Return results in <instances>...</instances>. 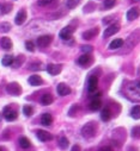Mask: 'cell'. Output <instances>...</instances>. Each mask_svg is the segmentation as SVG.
Wrapping results in <instances>:
<instances>
[{
	"mask_svg": "<svg viewBox=\"0 0 140 151\" xmlns=\"http://www.w3.org/2000/svg\"><path fill=\"white\" fill-rule=\"evenodd\" d=\"M125 94L128 99L133 101H140V79L126 86Z\"/></svg>",
	"mask_w": 140,
	"mask_h": 151,
	"instance_id": "1",
	"label": "cell"
},
{
	"mask_svg": "<svg viewBox=\"0 0 140 151\" xmlns=\"http://www.w3.org/2000/svg\"><path fill=\"white\" fill-rule=\"evenodd\" d=\"M139 42H140V29L135 30V31L128 37L127 41L125 42V45H126L127 50H132Z\"/></svg>",
	"mask_w": 140,
	"mask_h": 151,
	"instance_id": "2",
	"label": "cell"
},
{
	"mask_svg": "<svg viewBox=\"0 0 140 151\" xmlns=\"http://www.w3.org/2000/svg\"><path fill=\"white\" fill-rule=\"evenodd\" d=\"M96 131H97V126L95 123H88L83 126L82 129V136L84 138H91L96 134Z\"/></svg>",
	"mask_w": 140,
	"mask_h": 151,
	"instance_id": "3",
	"label": "cell"
},
{
	"mask_svg": "<svg viewBox=\"0 0 140 151\" xmlns=\"http://www.w3.org/2000/svg\"><path fill=\"white\" fill-rule=\"evenodd\" d=\"M4 118L7 120V122H13L15 119H17V111L13 109L11 106H6L4 108Z\"/></svg>",
	"mask_w": 140,
	"mask_h": 151,
	"instance_id": "4",
	"label": "cell"
},
{
	"mask_svg": "<svg viewBox=\"0 0 140 151\" xmlns=\"http://www.w3.org/2000/svg\"><path fill=\"white\" fill-rule=\"evenodd\" d=\"M6 92L11 95H20L22 93V87L17 83V82H12V83H9L6 86Z\"/></svg>",
	"mask_w": 140,
	"mask_h": 151,
	"instance_id": "5",
	"label": "cell"
},
{
	"mask_svg": "<svg viewBox=\"0 0 140 151\" xmlns=\"http://www.w3.org/2000/svg\"><path fill=\"white\" fill-rule=\"evenodd\" d=\"M119 30H120V24H119V23L112 24V25H109L106 30H104L103 37H104V38H108V37H110V36L115 35L116 32H119Z\"/></svg>",
	"mask_w": 140,
	"mask_h": 151,
	"instance_id": "6",
	"label": "cell"
},
{
	"mask_svg": "<svg viewBox=\"0 0 140 151\" xmlns=\"http://www.w3.org/2000/svg\"><path fill=\"white\" fill-rule=\"evenodd\" d=\"M53 41V37L50 35H44V36H40L37 38V45L40 48H46L48 47Z\"/></svg>",
	"mask_w": 140,
	"mask_h": 151,
	"instance_id": "7",
	"label": "cell"
},
{
	"mask_svg": "<svg viewBox=\"0 0 140 151\" xmlns=\"http://www.w3.org/2000/svg\"><path fill=\"white\" fill-rule=\"evenodd\" d=\"M73 31H74V29H72L71 26H66V27H63V29L60 31L59 36H60V38H61L62 41H68V40L72 37Z\"/></svg>",
	"mask_w": 140,
	"mask_h": 151,
	"instance_id": "8",
	"label": "cell"
},
{
	"mask_svg": "<svg viewBox=\"0 0 140 151\" xmlns=\"http://www.w3.org/2000/svg\"><path fill=\"white\" fill-rule=\"evenodd\" d=\"M97 86H98V79L96 75H91L88 80V89H89V93H93L96 89H97Z\"/></svg>",
	"mask_w": 140,
	"mask_h": 151,
	"instance_id": "9",
	"label": "cell"
},
{
	"mask_svg": "<svg viewBox=\"0 0 140 151\" xmlns=\"http://www.w3.org/2000/svg\"><path fill=\"white\" fill-rule=\"evenodd\" d=\"M98 32H99L98 27L90 29V30L83 32V38H84V40H88V41H89V40H92V38H95V37L98 35Z\"/></svg>",
	"mask_w": 140,
	"mask_h": 151,
	"instance_id": "10",
	"label": "cell"
},
{
	"mask_svg": "<svg viewBox=\"0 0 140 151\" xmlns=\"http://www.w3.org/2000/svg\"><path fill=\"white\" fill-rule=\"evenodd\" d=\"M92 57L90 56V54H84V55H82L80 57H79V60H78V63L80 64V65H83V67H88V65H90L91 63H92Z\"/></svg>",
	"mask_w": 140,
	"mask_h": 151,
	"instance_id": "11",
	"label": "cell"
},
{
	"mask_svg": "<svg viewBox=\"0 0 140 151\" xmlns=\"http://www.w3.org/2000/svg\"><path fill=\"white\" fill-rule=\"evenodd\" d=\"M62 70V65L61 64H48L47 65V71L50 75H59Z\"/></svg>",
	"mask_w": 140,
	"mask_h": 151,
	"instance_id": "12",
	"label": "cell"
},
{
	"mask_svg": "<svg viewBox=\"0 0 140 151\" xmlns=\"http://www.w3.org/2000/svg\"><path fill=\"white\" fill-rule=\"evenodd\" d=\"M36 134H37V138H39L41 142H49V140L53 139V136H52L49 132L44 131V130H39Z\"/></svg>",
	"mask_w": 140,
	"mask_h": 151,
	"instance_id": "13",
	"label": "cell"
},
{
	"mask_svg": "<svg viewBox=\"0 0 140 151\" xmlns=\"http://www.w3.org/2000/svg\"><path fill=\"white\" fill-rule=\"evenodd\" d=\"M127 19L128 20H134L140 16V9L139 7H132L131 10L127 11Z\"/></svg>",
	"mask_w": 140,
	"mask_h": 151,
	"instance_id": "14",
	"label": "cell"
},
{
	"mask_svg": "<svg viewBox=\"0 0 140 151\" xmlns=\"http://www.w3.org/2000/svg\"><path fill=\"white\" fill-rule=\"evenodd\" d=\"M28 82L31 85V86H41L43 83V80L42 78L40 76V75H31V76L29 78Z\"/></svg>",
	"mask_w": 140,
	"mask_h": 151,
	"instance_id": "15",
	"label": "cell"
},
{
	"mask_svg": "<svg viewBox=\"0 0 140 151\" xmlns=\"http://www.w3.org/2000/svg\"><path fill=\"white\" fill-rule=\"evenodd\" d=\"M56 91H58V94L61 95V96L68 95L69 93H71V88H69L67 85H65V83H60V85L58 86Z\"/></svg>",
	"mask_w": 140,
	"mask_h": 151,
	"instance_id": "16",
	"label": "cell"
},
{
	"mask_svg": "<svg viewBox=\"0 0 140 151\" xmlns=\"http://www.w3.org/2000/svg\"><path fill=\"white\" fill-rule=\"evenodd\" d=\"M25 19H26V11H25V10H20V11L17 13V16H16L15 22H16L17 25H22V24L25 22Z\"/></svg>",
	"mask_w": 140,
	"mask_h": 151,
	"instance_id": "17",
	"label": "cell"
},
{
	"mask_svg": "<svg viewBox=\"0 0 140 151\" xmlns=\"http://www.w3.org/2000/svg\"><path fill=\"white\" fill-rule=\"evenodd\" d=\"M0 47L5 50H10L12 48V41L9 38V37H3L1 41H0Z\"/></svg>",
	"mask_w": 140,
	"mask_h": 151,
	"instance_id": "18",
	"label": "cell"
},
{
	"mask_svg": "<svg viewBox=\"0 0 140 151\" xmlns=\"http://www.w3.org/2000/svg\"><path fill=\"white\" fill-rule=\"evenodd\" d=\"M110 118H112V111H110V108L104 107L102 109V113H101V119L103 122H108Z\"/></svg>",
	"mask_w": 140,
	"mask_h": 151,
	"instance_id": "19",
	"label": "cell"
},
{
	"mask_svg": "<svg viewBox=\"0 0 140 151\" xmlns=\"http://www.w3.org/2000/svg\"><path fill=\"white\" fill-rule=\"evenodd\" d=\"M41 123H42V125H44V126H49V125L53 123V117H52V114H49V113H44V114H42V117H41Z\"/></svg>",
	"mask_w": 140,
	"mask_h": 151,
	"instance_id": "20",
	"label": "cell"
},
{
	"mask_svg": "<svg viewBox=\"0 0 140 151\" xmlns=\"http://www.w3.org/2000/svg\"><path fill=\"white\" fill-rule=\"evenodd\" d=\"M122 45H123V41L121 38H116V40L112 41V43L109 44V49L110 50H116V49L121 48Z\"/></svg>",
	"mask_w": 140,
	"mask_h": 151,
	"instance_id": "21",
	"label": "cell"
},
{
	"mask_svg": "<svg viewBox=\"0 0 140 151\" xmlns=\"http://www.w3.org/2000/svg\"><path fill=\"white\" fill-rule=\"evenodd\" d=\"M90 109L91 111H98L101 107H102V101L98 99V98H96V99H93L91 102H90Z\"/></svg>",
	"mask_w": 140,
	"mask_h": 151,
	"instance_id": "22",
	"label": "cell"
},
{
	"mask_svg": "<svg viewBox=\"0 0 140 151\" xmlns=\"http://www.w3.org/2000/svg\"><path fill=\"white\" fill-rule=\"evenodd\" d=\"M131 117L133 119H140V105H135L131 111Z\"/></svg>",
	"mask_w": 140,
	"mask_h": 151,
	"instance_id": "23",
	"label": "cell"
},
{
	"mask_svg": "<svg viewBox=\"0 0 140 151\" xmlns=\"http://www.w3.org/2000/svg\"><path fill=\"white\" fill-rule=\"evenodd\" d=\"M12 10V4L11 3H4L1 5V7H0V12H1V14H7L10 13Z\"/></svg>",
	"mask_w": 140,
	"mask_h": 151,
	"instance_id": "24",
	"label": "cell"
},
{
	"mask_svg": "<svg viewBox=\"0 0 140 151\" xmlns=\"http://www.w3.org/2000/svg\"><path fill=\"white\" fill-rule=\"evenodd\" d=\"M13 61H15V57H13L12 55H6V56L3 57L1 63H3L4 65L9 67V65H12V64H13Z\"/></svg>",
	"mask_w": 140,
	"mask_h": 151,
	"instance_id": "25",
	"label": "cell"
},
{
	"mask_svg": "<svg viewBox=\"0 0 140 151\" xmlns=\"http://www.w3.org/2000/svg\"><path fill=\"white\" fill-rule=\"evenodd\" d=\"M41 102H42L43 105H50V104L53 102V96H52V94H44V95H42Z\"/></svg>",
	"mask_w": 140,
	"mask_h": 151,
	"instance_id": "26",
	"label": "cell"
},
{
	"mask_svg": "<svg viewBox=\"0 0 140 151\" xmlns=\"http://www.w3.org/2000/svg\"><path fill=\"white\" fill-rule=\"evenodd\" d=\"M19 145H20L23 149H28V147H30L31 143H30V140H29L26 137H20V138H19Z\"/></svg>",
	"mask_w": 140,
	"mask_h": 151,
	"instance_id": "27",
	"label": "cell"
},
{
	"mask_svg": "<svg viewBox=\"0 0 140 151\" xmlns=\"http://www.w3.org/2000/svg\"><path fill=\"white\" fill-rule=\"evenodd\" d=\"M11 30V24L7 23V22H3V23H0V32H3V33H6Z\"/></svg>",
	"mask_w": 140,
	"mask_h": 151,
	"instance_id": "28",
	"label": "cell"
},
{
	"mask_svg": "<svg viewBox=\"0 0 140 151\" xmlns=\"http://www.w3.org/2000/svg\"><path fill=\"white\" fill-rule=\"evenodd\" d=\"M80 3H82V0H67L66 5L68 9H76Z\"/></svg>",
	"mask_w": 140,
	"mask_h": 151,
	"instance_id": "29",
	"label": "cell"
},
{
	"mask_svg": "<svg viewBox=\"0 0 140 151\" xmlns=\"http://www.w3.org/2000/svg\"><path fill=\"white\" fill-rule=\"evenodd\" d=\"M24 62V56L23 55H19L18 57H16L15 58V61H13V68H19L20 67V64Z\"/></svg>",
	"mask_w": 140,
	"mask_h": 151,
	"instance_id": "30",
	"label": "cell"
},
{
	"mask_svg": "<svg viewBox=\"0 0 140 151\" xmlns=\"http://www.w3.org/2000/svg\"><path fill=\"white\" fill-rule=\"evenodd\" d=\"M59 146H60L61 149H67V146H68V139H67L66 137L61 136V137L59 138Z\"/></svg>",
	"mask_w": 140,
	"mask_h": 151,
	"instance_id": "31",
	"label": "cell"
},
{
	"mask_svg": "<svg viewBox=\"0 0 140 151\" xmlns=\"http://www.w3.org/2000/svg\"><path fill=\"white\" fill-rule=\"evenodd\" d=\"M56 1V0H37V4L40 5V6H50V5H53L54 3Z\"/></svg>",
	"mask_w": 140,
	"mask_h": 151,
	"instance_id": "32",
	"label": "cell"
},
{
	"mask_svg": "<svg viewBox=\"0 0 140 151\" xmlns=\"http://www.w3.org/2000/svg\"><path fill=\"white\" fill-rule=\"evenodd\" d=\"M42 67H43V64L41 62H34V63H30L29 69H31V70H41Z\"/></svg>",
	"mask_w": 140,
	"mask_h": 151,
	"instance_id": "33",
	"label": "cell"
},
{
	"mask_svg": "<svg viewBox=\"0 0 140 151\" xmlns=\"http://www.w3.org/2000/svg\"><path fill=\"white\" fill-rule=\"evenodd\" d=\"M32 112H34V108L31 107V106H29V105H25L24 107H23V113L26 116V117H30L31 114H32Z\"/></svg>",
	"mask_w": 140,
	"mask_h": 151,
	"instance_id": "34",
	"label": "cell"
},
{
	"mask_svg": "<svg viewBox=\"0 0 140 151\" xmlns=\"http://www.w3.org/2000/svg\"><path fill=\"white\" fill-rule=\"evenodd\" d=\"M132 137L133 138H140V126H135L132 129Z\"/></svg>",
	"mask_w": 140,
	"mask_h": 151,
	"instance_id": "35",
	"label": "cell"
},
{
	"mask_svg": "<svg viewBox=\"0 0 140 151\" xmlns=\"http://www.w3.org/2000/svg\"><path fill=\"white\" fill-rule=\"evenodd\" d=\"M116 4V0H104V7L106 9H112Z\"/></svg>",
	"mask_w": 140,
	"mask_h": 151,
	"instance_id": "36",
	"label": "cell"
},
{
	"mask_svg": "<svg viewBox=\"0 0 140 151\" xmlns=\"http://www.w3.org/2000/svg\"><path fill=\"white\" fill-rule=\"evenodd\" d=\"M25 48H26L29 51H35V44H34V42L26 41V42H25Z\"/></svg>",
	"mask_w": 140,
	"mask_h": 151,
	"instance_id": "37",
	"label": "cell"
},
{
	"mask_svg": "<svg viewBox=\"0 0 140 151\" xmlns=\"http://www.w3.org/2000/svg\"><path fill=\"white\" fill-rule=\"evenodd\" d=\"M82 50L85 51V52H90V51H92L93 49H92V47H90V45H84V47H82Z\"/></svg>",
	"mask_w": 140,
	"mask_h": 151,
	"instance_id": "38",
	"label": "cell"
},
{
	"mask_svg": "<svg viewBox=\"0 0 140 151\" xmlns=\"http://www.w3.org/2000/svg\"><path fill=\"white\" fill-rule=\"evenodd\" d=\"M114 17H116V16H109V17H106V18H104V20H103V23H104V24H108L110 20H113L112 18H114Z\"/></svg>",
	"mask_w": 140,
	"mask_h": 151,
	"instance_id": "39",
	"label": "cell"
},
{
	"mask_svg": "<svg viewBox=\"0 0 140 151\" xmlns=\"http://www.w3.org/2000/svg\"><path fill=\"white\" fill-rule=\"evenodd\" d=\"M99 151H113V149H112L110 146H108V145H107V146L101 147V149H99Z\"/></svg>",
	"mask_w": 140,
	"mask_h": 151,
	"instance_id": "40",
	"label": "cell"
},
{
	"mask_svg": "<svg viewBox=\"0 0 140 151\" xmlns=\"http://www.w3.org/2000/svg\"><path fill=\"white\" fill-rule=\"evenodd\" d=\"M3 4H4V3L1 1V0H0V7H1V5H3Z\"/></svg>",
	"mask_w": 140,
	"mask_h": 151,
	"instance_id": "41",
	"label": "cell"
},
{
	"mask_svg": "<svg viewBox=\"0 0 140 151\" xmlns=\"http://www.w3.org/2000/svg\"><path fill=\"white\" fill-rule=\"evenodd\" d=\"M0 151H3V150H1V147H0Z\"/></svg>",
	"mask_w": 140,
	"mask_h": 151,
	"instance_id": "42",
	"label": "cell"
}]
</instances>
